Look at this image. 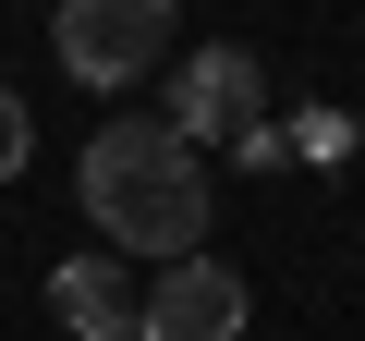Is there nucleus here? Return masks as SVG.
Instances as JSON below:
<instances>
[{
  "mask_svg": "<svg viewBox=\"0 0 365 341\" xmlns=\"http://www.w3.org/2000/svg\"><path fill=\"white\" fill-rule=\"evenodd\" d=\"M73 183H86V220H98V256H158V268H182V256H207V170H195V146H182L158 110H110L98 134H86V158H73Z\"/></svg>",
  "mask_w": 365,
  "mask_h": 341,
  "instance_id": "f257e3e1",
  "label": "nucleus"
},
{
  "mask_svg": "<svg viewBox=\"0 0 365 341\" xmlns=\"http://www.w3.org/2000/svg\"><path fill=\"white\" fill-rule=\"evenodd\" d=\"M158 122L182 134V146H244L256 122H268V61L256 49H232V37H207V49H182L170 61V98H158Z\"/></svg>",
  "mask_w": 365,
  "mask_h": 341,
  "instance_id": "f03ea898",
  "label": "nucleus"
},
{
  "mask_svg": "<svg viewBox=\"0 0 365 341\" xmlns=\"http://www.w3.org/2000/svg\"><path fill=\"white\" fill-rule=\"evenodd\" d=\"M49 49H61V73H73V86L122 98L134 73H158V61H170V0H61Z\"/></svg>",
  "mask_w": 365,
  "mask_h": 341,
  "instance_id": "7ed1b4c3",
  "label": "nucleus"
},
{
  "mask_svg": "<svg viewBox=\"0 0 365 341\" xmlns=\"http://www.w3.org/2000/svg\"><path fill=\"white\" fill-rule=\"evenodd\" d=\"M146 341H244V268L182 256L146 280Z\"/></svg>",
  "mask_w": 365,
  "mask_h": 341,
  "instance_id": "20e7f679",
  "label": "nucleus"
},
{
  "mask_svg": "<svg viewBox=\"0 0 365 341\" xmlns=\"http://www.w3.org/2000/svg\"><path fill=\"white\" fill-rule=\"evenodd\" d=\"M49 317L73 341H146V280L122 256H61L49 268Z\"/></svg>",
  "mask_w": 365,
  "mask_h": 341,
  "instance_id": "39448f33",
  "label": "nucleus"
},
{
  "mask_svg": "<svg viewBox=\"0 0 365 341\" xmlns=\"http://www.w3.org/2000/svg\"><path fill=\"white\" fill-rule=\"evenodd\" d=\"M25 158H37V110H25L13 86H0V183H13V170H25Z\"/></svg>",
  "mask_w": 365,
  "mask_h": 341,
  "instance_id": "423d86ee",
  "label": "nucleus"
}]
</instances>
